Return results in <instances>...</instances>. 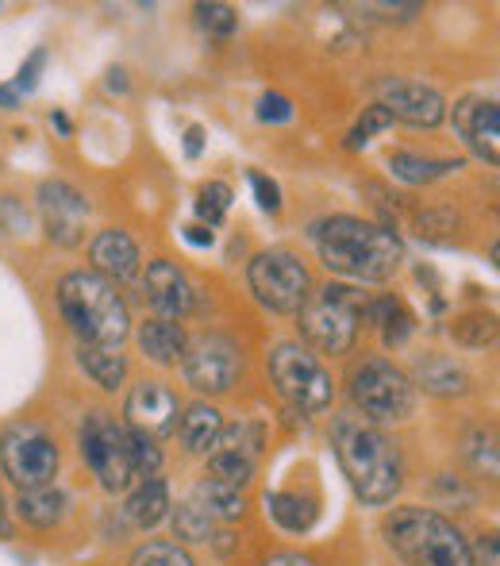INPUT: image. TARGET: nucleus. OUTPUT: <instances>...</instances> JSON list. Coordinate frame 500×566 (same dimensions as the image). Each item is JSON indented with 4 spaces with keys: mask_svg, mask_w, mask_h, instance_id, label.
<instances>
[{
    "mask_svg": "<svg viewBox=\"0 0 500 566\" xmlns=\"http://www.w3.org/2000/svg\"><path fill=\"white\" fill-rule=\"evenodd\" d=\"M331 274L351 282H389L404 262V243L393 228L359 217H331L312 231Z\"/></svg>",
    "mask_w": 500,
    "mask_h": 566,
    "instance_id": "obj_1",
    "label": "nucleus"
},
{
    "mask_svg": "<svg viewBox=\"0 0 500 566\" xmlns=\"http://www.w3.org/2000/svg\"><path fill=\"white\" fill-rule=\"evenodd\" d=\"M336 454L347 470L354 493L366 505H389L404 485V459L396 443L381 428L362 424L354 417L336 420Z\"/></svg>",
    "mask_w": 500,
    "mask_h": 566,
    "instance_id": "obj_2",
    "label": "nucleus"
},
{
    "mask_svg": "<svg viewBox=\"0 0 500 566\" xmlns=\"http://www.w3.org/2000/svg\"><path fill=\"white\" fill-rule=\"evenodd\" d=\"M58 308L74 336L82 343H100V347H120L131 332V313L113 282L100 274H66L58 285Z\"/></svg>",
    "mask_w": 500,
    "mask_h": 566,
    "instance_id": "obj_3",
    "label": "nucleus"
},
{
    "mask_svg": "<svg viewBox=\"0 0 500 566\" xmlns=\"http://www.w3.org/2000/svg\"><path fill=\"white\" fill-rule=\"evenodd\" d=\"M381 532L404 566H474L470 539L435 509L404 505L389 516Z\"/></svg>",
    "mask_w": 500,
    "mask_h": 566,
    "instance_id": "obj_4",
    "label": "nucleus"
},
{
    "mask_svg": "<svg viewBox=\"0 0 500 566\" xmlns=\"http://www.w3.org/2000/svg\"><path fill=\"white\" fill-rule=\"evenodd\" d=\"M362 305L366 301L347 285H323L300 305V332L320 355H347L359 339Z\"/></svg>",
    "mask_w": 500,
    "mask_h": 566,
    "instance_id": "obj_5",
    "label": "nucleus"
},
{
    "mask_svg": "<svg viewBox=\"0 0 500 566\" xmlns=\"http://www.w3.org/2000/svg\"><path fill=\"white\" fill-rule=\"evenodd\" d=\"M266 366H269V378H274L277 394H281L292 409L308 412V417L331 409V401H336L331 374L323 370L320 358L308 355L300 343H277V347L269 350Z\"/></svg>",
    "mask_w": 500,
    "mask_h": 566,
    "instance_id": "obj_6",
    "label": "nucleus"
},
{
    "mask_svg": "<svg viewBox=\"0 0 500 566\" xmlns=\"http://www.w3.org/2000/svg\"><path fill=\"white\" fill-rule=\"evenodd\" d=\"M351 401L362 409V417L393 424V420H408L416 409V389L404 370H396L389 358H366L354 366L351 374Z\"/></svg>",
    "mask_w": 500,
    "mask_h": 566,
    "instance_id": "obj_7",
    "label": "nucleus"
},
{
    "mask_svg": "<svg viewBox=\"0 0 500 566\" xmlns=\"http://www.w3.org/2000/svg\"><path fill=\"white\" fill-rule=\"evenodd\" d=\"M0 467L8 482L23 490H43L58 474V448L54 440L35 424H12L0 436Z\"/></svg>",
    "mask_w": 500,
    "mask_h": 566,
    "instance_id": "obj_8",
    "label": "nucleus"
},
{
    "mask_svg": "<svg viewBox=\"0 0 500 566\" xmlns=\"http://www.w3.org/2000/svg\"><path fill=\"white\" fill-rule=\"evenodd\" d=\"M247 282H251L254 297L266 308H274V313H300V305L308 301V290H312L308 266L289 251L254 254Z\"/></svg>",
    "mask_w": 500,
    "mask_h": 566,
    "instance_id": "obj_9",
    "label": "nucleus"
},
{
    "mask_svg": "<svg viewBox=\"0 0 500 566\" xmlns=\"http://www.w3.org/2000/svg\"><path fill=\"white\" fill-rule=\"evenodd\" d=\"M82 454L108 493H120L131 485L135 474H131V459H127V428L116 424L108 412H93V417L85 420Z\"/></svg>",
    "mask_w": 500,
    "mask_h": 566,
    "instance_id": "obj_10",
    "label": "nucleus"
},
{
    "mask_svg": "<svg viewBox=\"0 0 500 566\" xmlns=\"http://www.w3.org/2000/svg\"><path fill=\"white\" fill-rule=\"evenodd\" d=\"M181 370H185V381L196 394H227L240 378V347L220 332L196 336L185 343Z\"/></svg>",
    "mask_w": 500,
    "mask_h": 566,
    "instance_id": "obj_11",
    "label": "nucleus"
},
{
    "mask_svg": "<svg viewBox=\"0 0 500 566\" xmlns=\"http://www.w3.org/2000/svg\"><path fill=\"white\" fill-rule=\"evenodd\" d=\"M377 105L393 119H404L408 127H439L447 119V101L439 90L424 82H408V77H385L377 82Z\"/></svg>",
    "mask_w": 500,
    "mask_h": 566,
    "instance_id": "obj_12",
    "label": "nucleus"
},
{
    "mask_svg": "<svg viewBox=\"0 0 500 566\" xmlns=\"http://www.w3.org/2000/svg\"><path fill=\"white\" fill-rule=\"evenodd\" d=\"M39 217H43L46 235L58 247H77L85 239V217L89 201L66 181H43L39 186Z\"/></svg>",
    "mask_w": 500,
    "mask_h": 566,
    "instance_id": "obj_13",
    "label": "nucleus"
},
{
    "mask_svg": "<svg viewBox=\"0 0 500 566\" xmlns=\"http://www.w3.org/2000/svg\"><path fill=\"white\" fill-rule=\"evenodd\" d=\"M124 417L131 424V432L158 440V436H170L181 420V401L170 386L162 381H139V386L127 394Z\"/></svg>",
    "mask_w": 500,
    "mask_h": 566,
    "instance_id": "obj_14",
    "label": "nucleus"
},
{
    "mask_svg": "<svg viewBox=\"0 0 500 566\" xmlns=\"http://www.w3.org/2000/svg\"><path fill=\"white\" fill-rule=\"evenodd\" d=\"M147 301L162 321H181L196 308V285L170 259H155L147 266Z\"/></svg>",
    "mask_w": 500,
    "mask_h": 566,
    "instance_id": "obj_15",
    "label": "nucleus"
},
{
    "mask_svg": "<svg viewBox=\"0 0 500 566\" xmlns=\"http://www.w3.org/2000/svg\"><path fill=\"white\" fill-rule=\"evenodd\" d=\"M455 127L466 139V147L481 158V163H500V108L497 101L486 97H466L455 105Z\"/></svg>",
    "mask_w": 500,
    "mask_h": 566,
    "instance_id": "obj_16",
    "label": "nucleus"
},
{
    "mask_svg": "<svg viewBox=\"0 0 500 566\" xmlns=\"http://www.w3.org/2000/svg\"><path fill=\"white\" fill-rule=\"evenodd\" d=\"M89 259L105 282H131V277L139 274V247H135V239L120 228L100 231L89 247Z\"/></svg>",
    "mask_w": 500,
    "mask_h": 566,
    "instance_id": "obj_17",
    "label": "nucleus"
},
{
    "mask_svg": "<svg viewBox=\"0 0 500 566\" xmlns=\"http://www.w3.org/2000/svg\"><path fill=\"white\" fill-rule=\"evenodd\" d=\"M66 493L54 490V485H43V490H23L15 497V516L31 528H54V524L66 521Z\"/></svg>",
    "mask_w": 500,
    "mask_h": 566,
    "instance_id": "obj_18",
    "label": "nucleus"
},
{
    "mask_svg": "<svg viewBox=\"0 0 500 566\" xmlns=\"http://www.w3.org/2000/svg\"><path fill=\"white\" fill-rule=\"evenodd\" d=\"M166 513H170V485L162 478H142L139 490L127 497V521L135 528H155L166 521Z\"/></svg>",
    "mask_w": 500,
    "mask_h": 566,
    "instance_id": "obj_19",
    "label": "nucleus"
},
{
    "mask_svg": "<svg viewBox=\"0 0 500 566\" xmlns=\"http://www.w3.org/2000/svg\"><path fill=\"white\" fill-rule=\"evenodd\" d=\"M220 432H224V417L204 401L189 405L185 417H181V443L193 454H209L220 443Z\"/></svg>",
    "mask_w": 500,
    "mask_h": 566,
    "instance_id": "obj_20",
    "label": "nucleus"
},
{
    "mask_svg": "<svg viewBox=\"0 0 500 566\" xmlns=\"http://www.w3.org/2000/svg\"><path fill=\"white\" fill-rule=\"evenodd\" d=\"M185 332H181V324L173 321H150L139 328V347L147 358H155L158 366H173L181 363V355H185Z\"/></svg>",
    "mask_w": 500,
    "mask_h": 566,
    "instance_id": "obj_21",
    "label": "nucleus"
},
{
    "mask_svg": "<svg viewBox=\"0 0 500 566\" xmlns=\"http://www.w3.org/2000/svg\"><path fill=\"white\" fill-rule=\"evenodd\" d=\"M416 381L435 397H462L466 389H470V374H466L455 358H439V355L424 358V363L416 366Z\"/></svg>",
    "mask_w": 500,
    "mask_h": 566,
    "instance_id": "obj_22",
    "label": "nucleus"
},
{
    "mask_svg": "<svg viewBox=\"0 0 500 566\" xmlns=\"http://www.w3.org/2000/svg\"><path fill=\"white\" fill-rule=\"evenodd\" d=\"M77 363H82V370L89 374L100 389H116L127 378V358L120 355V347L82 343V347H77Z\"/></svg>",
    "mask_w": 500,
    "mask_h": 566,
    "instance_id": "obj_23",
    "label": "nucleus"
},
{
    "mask_svg": "<svg viewBox=\"0 0 500 566\" xmlns=\"http://www.w3.org/2000/svg\"><path fill=\"white\" fill-rule=\"evenodd\" d=\"M389 170L393 178L408 181V186H427V181H439L447 178L450 170H462V163H450V158H424V155H412V150H396L389 158Z\"/></svg>",
    "mask_w": 500,
    "mask_h": 566,
    "instance_id": "obj_24",
    "label": "nucleus"
},
{
    "mask_svg": "<svg viewBox=\"0 0 500 566\" xmlns=\"http://www.w3.org/2000/svg\"><path fill=\"white\" fill-rule=\"evenodd\" d=\"M196 509H204V513L212 516V521H240L243 509H247V501H243L240 490H232V485L224 482H212V478H204L201 485H196V497H193Z\"/></svg>",
    "mask_w": 500,
    "mask_h": 566,
    "instance_id": "obj_25",
    "label": "nucleus"
},
{
    "mask_svg": "<svg viewBox=\"0 0 500 566\" xmlns=\"http://www.w3.org/2000/svg\"><path fill=\"white\" fill-rule=\"evenodd\" d=\"M269 513L285 532H308L316 524V501L300 497V493H274L269 497Z\"/></svg>",
    "mask_w": 500,
    "mask_h": 566,
    "instance_id": "obj_26",
    "label": "nucleus"
},
{
    "mask_svg": "<svg viewBox=\"0 0 500 566\" xmlns=\"http://www.w3.org/2000/svg\"><path fill=\"white\" fill-rule=\"evenodd\" d=\"M450 336L462 347H489L497 339V316L493 313H462L450 324Z\"/></svg>",
    "mask_w": 500,
    "mask_h": 566,
    "instance_id": "obj_27",
    "label": "nucleus"
},
{
    "mask_svg": "<svg viewBox=\"0 0 500 566\" xmlns=\"http://www.w3.org/2000/svg\"><path fill=\"white\" fill-rule=\"evenodd\" d=\"M209 470H212V482H224V485H232V490H243V485L254 478V459L235 454V451H220V454H212Z\"/></svg>",
    "mask_w": 500,
    "mask_h": 566,
    "instance_id": "obj_28",
    "label": "nucleus"
},
{
    "mask_svg": "<svg viewBox=\"0 0 500 566\" xmlns=\"http://www.w3.org/2000/svg\"><path fill=\"white\" fill-rule=\"evenodd\" d=\"M173 532H178V539H185V544H204V539H212V516L204 513V509H196L193 501H185V505H178V513H173Z\"/></svg>",
    "mask_w": 500,
    "mask_h": 566,
    "instance_id": "obj_29",
    "label": "nucleus"
},
{
    "mask_svg": "<svg viewBox=\"0 0 500 566\" xmlns=\"http://www.w3.org/2000/svg\"><path fill=\"white\" fill-rule=\"evenodd\" d=\"M131 566H196L193 555L178 544H166V539H155V544H142L131 552Z\"/></svg>",
    "mask_w": 500,
    "mask_h": 566,
    "instance_id": "obj_30",
    "label": "nucleus"
},
{
    "mask_svg": "<svg viewBox=\"0 0 500 566\" xmlns=\"http://www.w3.org/2000/svg\"><path fill=\"white\" fill-rule=\"evenodd\" d=\"M196 23H201L204 35L212 39H232L240 28V15L232 4H196Z\"/></svg>",
    "mask_w": 500,
    "mask_h": 566,
    "instance_id": "obj_31",
    "label": "nucleus"
},
{
    "mask_svg": "<svg viewBox=\"0 0 500 566\" xmlns=\"http://www.w3.org/2000/svg\"><path fill=\"white\" fill-rule=\"evenodd\" d=\"M127 459H131L135 478H155L158 467H162V451L155 448V440L139 432H127Z\"/></svg>",
    "mask_w": 500,
    "mask_h": 566,
    "instance_id": "obj_32",
    "label": "nucleus"
},
{
    "mask_svg": "<svg viewBox=\"0 0 500 566\" xmlns=\"http://www.w3.org/2000/svg\"><path fill=\"white\" fill-rule=\"evenodd\" d=\"M466 454H470L474 470L486 478H497V436L486 432V428H478V432H470V440H466Z\"/></svg>",
    "mask_w": 500,
    "mask_h": 566,
    "instance_id": "obj_33",
    "label": "nucleus"
},
{
    "mask_svg": "<svg viewBox=\"0 0 500 566\" xmlns=\"http://www.w3.org/2000/svg\"><path fill=\"white\" fill-rule=\"evenodd\" d=\"M227 205H232V189H227L224 181H209V186L201 189V201H196V212H201V217L209 220V228H216L220 220H224Z\"/></svg>",
    "mask_w": 500,
    "mask_h": 566,
    "instance_id": "obj_34",
    "label": "nucleus"
},
{
    "mask_svg": "<svg viewBox=\"0 0 500 566\" xmlns=\"http://www.w3.org/2000/svg\"><path fill=\"white\" fill-rule=\"evenodd\" d=\"M220 443H224V451L247 454V459H251V451L262 448V428L251 424V420H240V424H232V428H224V432H220Z\"/></svg>",
    "mask_w": 500,
    "mask_h": 566,
    "instance_id": "obj_35",
    "label": "nucleus"
},
{
    "mask_svg": "<svg viewBox=\"0 0 500 566\" xmlns=\"http://www.w3.org/2000/svg\"><path fill=\"white\" fill-rule=\"evenodd\" d=\"M385 127H393V116L385 113L381 105H374V108H366V116L354 124V132H351V147H362V143L370 139V135H377V132H385Z\"/></svg>",
    "mask_w": 500,
    "mask_h": 566,
    "instance_id": "obj_36",
    "label": "nucleus"
},
{
    "mask_svg": "<svg viewBox=\"0 0 500 566\" xmlns=\"http://www.w3.org/2000/svg\"><path fill=\"white\" fill-rule=\"evenodd\" d=\"M258 119H266V124H285V119H292V105L285 97H277V93H266V97L258 101Z\"/></svg>",
    "mask_w": 500,
    "mask_h": 566,
    "instance_id": "obj_37",
    "label": "nucleus"
},
{
    "mask_svg": "<svg viewBox=\"0 0 500 566\" xmlns=\"http://www.w3.org/2000/svg\"><path fill=\"white\" fill-rule=\"evenodd\" d=\"M251 186H254V193H258L262 212H277V209H281V189H277L274 181L266 178V174H251Z\"/></svg>",
    "mask_w": 500,
    "mask_h": 566,
    "instance_id": "obj_38",
    "label": "nucleus"
},
{
    "mask_svg": "<svg viewBox=\"0 0 500 566\" xmlns=\"http://www.w3.org/2000/svg\"><path fill=\"white\" fill-rule=\"evenodd\" d=\"M0 228L12 231V235L28 228V212L20 209V201H15V197H0Z\"/></svg>",
    "mask_w": 500,
    "mask_h": 566,
    "instance_id": "obj_39",
    "label": "nucleus"
},
{
    "mask_svg": "<svg viewBox=\"0 0 500 566\" xmlns=\"http://www.w3.org/2000/svg\"><path fill=\"white\" fill-rule=\"evenodd\" d=\"M43 62H46V54H43V51L31 54V59L20 66V77H15V90H23V93L35 90V85H39V66H43Z\"/></svg>",
    "mask_w": 500,
    "mask_h": 566,
    "instance_id": "obj_40",
    "label": "nucleus"
},
{
    "mask_svg": "<svg viewBox=\"0 0 500 566\" xmlns=\"http://www.w3.org/2000/svg\"><path fill=\"white\" fill-rule=\"evenodd\" d=\"M470 559H474V566H500L497 563V536H481L478 544L470 547Z\"/></svg>",
    "mask_w": 500,
    "mask_h": 566,
    "instance_id": "obj_41",
    "label": "nucleus"
},
{
    "mask_svg": "<svg viewBox=\"0 0 500 566\" xmlns=\"http://www.w3.org/2000/svg\"><path fill=\"white\" fill-rule=\"evenodd\" d=\"M185 239H189V243H196V247H212V239H216V231H212V228H201V224H193V228H185Z\"/></svg>",
    "mask_w": 500,
    "mask_h": 566,
    "instance_id": "obj_42",
    "label": "nucleus"
},
{
    "mask_svg": "<svg viewBox=\"0 0 500 566\" xmlns=\"http://www.w3.org/2000/svg\"><path fill=\"white\" fill-rule=\"evenodd\" d=\"M266 566H316V559H308V555H274Z\"/></svg>",
    "mask_w": 500,
    "mask_h": 566,
    "instance_id": "obj_43",
    "label": "nucleus"
},
{
    "mask_svg": "<svg viewBox=\"0 0 500 566\" xmlns=\"http://www.w3.org/2000/svg\"><path fill=\"white\" fill-rule=\"evenodd\" d=\"M201 139H204L201 127H189V132H185V155H189V158L201 155Z\"/></svg>",
    "mask_w": 500,
    "mask_h": 566,
    "instance_id": "obj_44",
    "label": "nucleus"
},
{
    "mask_svg": "<svg viewBox=\"0 0 500 566\" xmlns=\"http://www.w3.org/2000/svg\"><path fill=\"white\" fill-rule=\"evenodd\" d=\"M0 108H15V90H4V85H0Z\"/></svg>",
    "mask_w": 500,
    "mask_h": 566,
    "instance_id": "obj_45",
    "label": "nucleus"
},
{
    "mask_svg": "<svg viewBox=\"0 0 500 566\" xmlns=\"http://www.w3.org/2000/svg\"><path fill=\"white\" fill-rule=\"evenodd\" d=\"M113 82H108V90H127V82H124V70H113Z\"/></svg>",
    "mask_w": 500,
    "mask_h": 566,
    "instance_id": "obj_46",
    "label": "nucleus"
},
{
    "mask_svg": "<svg viewBox=\"0 0 500 566\" xmlns=\"http://www.w3.org/2000/svg\"><path fill=\"white\" fill-rule=\"evenodd\" d=\"M51 124H54V127H58V132H62V135H70V119H66V116H62V113H54V116H51Z\"/></svg>",
    "mask_w": 500,
    "mask_h": 566,
    "instance_id": "obj_47",
    "label": "nucleus"
}]
</instances>
